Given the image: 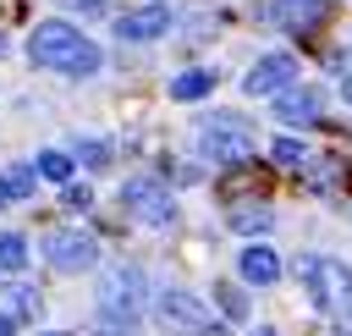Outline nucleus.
Returning a JSON list of instances; mask_svg holds the SVG:
<instances>
[{"instance_id": "nucleus-1", "label": "nucleus", "mask_w": 352, "mask_h": 336, "mask_svg": "<svg viewBox=\"0 0 352 336\" xmlns=\"http://www.w3.org/2000/svg\"><path fill=\"white\" fill-rule=\"evenodd\" d=\"M28 55H33V66H50V72H66V77H94L99 72V50L82 39V28H72L60 17H50L28 33Z\"/></svg>"}, {"instance_id": "nucleus-2", "label": "nucleus", "mask_w": 352, "mask_h": 336, "mask_svg": "<svg viewBox=\"0 0 352 336\" xmlns=\"http://www.w3.org/2000/svg\"><path fill=\"white\" fill-rule=\"evenodd\" d=\"M297 281L319 314H352V270L341 259L308 253V259H297Z\"/></svg>"}, {"instance_id": "nucleus-3", "label": "nucleus", "mask_w": 352, "mask_h": 336, "mask_svg": "<svg viewBox=\"0 0 352 336\" xmlns=\"http://www.w3.org/2000/svg\"><path fill=\"white\" fill-rule=\"evenodd\" d=\"M138 308H143V270L116 264V270L104 275V286H99V314H104L110 330H132Z\"/></svg>"}, {"instance_id": "nucleus-4", "label": "nucleus", "mask_w": 352, "mask_h": 336, "mask_svg": "<svg viewBox=\"0 0 352 336\" xmlns=\"http://www.w3.org/2000/svg\"><path fill=\"white\" fill-rule=\"evenodd\" d=\"M198 149H204V160H214V165H242V160L253 154V132H248L236 116H214V121L198 127Z\"/></svg>"}, {"instance_id": "nucleus-5", "label": "nucleus", "mask_w": 352, "mask_h": 336, "mask_svg": "<svg viewBox=\"0 0 352 336\" xmlns=\"http://www.w3.org/2000/svg\"><path fill=\"white\" fill-rule=\"evenodd\" d=\"M121 209L138 215L143 226H170V220H176V204H170V193H165L154 176H132V182L121 187Z\"/></svg>"}, {"instance_id": "nucleus-6", "label": "nucleus", "mask_w": 352, "mask_h": 336, "mask_svg": "<svg viewBox=\"0 0 352 336\" xmlns=\"http://www.w3.org/2000/svg\"><path fill=\"white\" fill-rule=\"evenodd\" d=\"M44 259H50L55 270L77 275V270H94V259H99V242H94L88 231H72V226H60V231H50V237H44Z\"/></svg>"}, {"instance_id": "nucleus-7", "label": "nucleus", "mask_w": 352, "mask_h": 336, "mask_svg": "<svg viewBox=\"0 0 352 336\" xmlns=\"http://www.w3.org/2000/svg\"><path fill=\"white\" fill-rule=\"evenodd\" d=\"M154 314H160V325L176 330V336H198V330L209 325V308H204L192 292H176V286H165V292L154 297Z\"/></svg>"}, {"instance_id": "nucleus-8", "label": "nucleus", "mask_w": 352, "mask_h": 336, "mask_svg": "<svg viewBox=\"0 0 352 336\" xmlns=\"http://www.w3.org/2000/svg\"><path fill=\"white\" fill-rule=\"evenodd\" d=\"M286 83H297V61L292 55H264V61H253V72H248V94L258 99V94H280Z\"/></svg>"}, {"instance_id": "nucleus-9", "label": "nucleus", "mask_w": 352, "mask_h": 336, "mask_svg": "<svg viewBox=\"0 0 352 336\" xmlns=\"http://www.w3.org/2000/svg\"><path fill=\"white\" fill-rule=\"evenodd\" d=\"M116 33H121V39H138V44H143V39H165V33H170V11H165V6L121 11V17H116Z\"/></svg>"}, {"instance_id": "nucleus-10", "label": "nucleus", "mask_w": 352, "mask_h": 336, "mask_svg": "<svg viewBox=\"0 0 352 336\" xmlns=\"http://www.w3.org/2000/svg\"><path fill=\"white\" fill-rule=\"evenodd\" d=\"M275 116L292 121V127H297V121H302V127L319 121V88H314V83H286V88L275 94Z\"/></svg>"}, {"instance_id": "nucleus-11", "label": "nucleus", "mask_w": 352, "mask_h": 336, "mask_svg": "<svg viewBox=\"0 0 352 336\" xmlns=\"http://www.w3.org/2000/svg\"><path fill=\"white\" fill-rule=\"evenodd\" d=\"M275 17L286 33H314L324 22V0H275Z\"/></svg>"}, {"instance_id": "nucleus-12", "label": "nucleus", "mask_w": 352, "mask_h": 336, "mask_svg": "<svg viewBox=\"0 0 352 336\" xmlns=\"http://www.w3.org/2000/svg\"><path fill=\"white\" fill-rule=\"evenodd\" d=\"M242 281H253V286H270L275 275H280V259H275V248H264V242H253V248H242Z\"/></svg>"}, {"instance_id": "nucleus-13", "label": "nucleus", "mask_w": 352, "mask_h": 336, "mask_svg": "<svg viewBox=\"0 0 352 336\" xmlns=\"http://www.w3.org/2000/svg\"><path fill=\"white\" fill-rule=\"evenodd\" d=\"M231 231H242V237H258V231H270L275 226V209L264 204V198H253V204H231Z\"/></svg>"}, {"instance_id": "nucleus-14", "label": "nucleus", "mask_w": 352, "mask_h": 336, "mask_svg": "<svg viewBox=\"0 0 352 336\" xmlns=\"http://www.w3.org/2000/svg\"><path fill=\"white\" fill-rule=\"evenodd\" d=\"M214 187H220V198H231V204H236V198H242V193H264V171H258V165H248V160H242V165H236V171H231V176H220V182H214Z\"/></svg>"}, {"instance_id": "nucleus-15", "label": "nucleus", "mask_w": 352, "mask_h": 336, "mask_svg": "<svg viewBox=\"0 0 352 336\" xmlns=\"http://www.w3.org/2000/svg\"><path fill=\"white\" fill-rule=\"evenodd\" d=\"M209 88H214V72H198V66L182 72V77H170V99H204Z\"/></svg>"}, {"instance_id": "nucleus-16", "label": "nucleus", "mask_w": 352, "mask_h": 336, "mask_svg": "<svg viewBox=\"0 0 352 336\" xmlns=\"http://www.w3.org/2000/svg\"><path fill=\"white\" fill-rule=\"evenodd\" d=\"M0 187H6V198H33L38 176H33V165H11V171L0 176Z\"/></svg>"}, {"instance_id": "nucleus-17", "label": "nucleus", "mask_w": 352, "mask_h": 336, "mask_svg": "<svg viewBox=\"0 0 352 336\" xmlns=\"http://www.w3.org/2000/svg\"><path fill=\"white\" fill-rule=\"evenodd\" d=\"M77 160H82L88 171H104V165H110V143H104V138H77Z\"/></svg>"}, {"instance_id": "nucleus-18", "label": "nucleus", "mask_w": 352, "mask_h": 336, "mask_svg": "<svg viewBox=\"0 0 352 336\" xmlns=\"http://www.w3.org/2000/svg\"><path fill=\"white\" fill-rule=\"evenodd\" d=\"M270 154H275V165H286V171H302V165H308V149H302L297 138H275Z\"/></svg>"}, {"instance_id": "nucleus-19", "label": "nucleus", "mask_w": 352, "mask_h": 336, "mask_svg": "<svg viewBox=\"0 0 352 336\" xmlns=\"http://www.w3.org/2000/svg\"><path fill=\"white\" fill-rule=\"evenodd\" d=\"M38 176H50V182H72V154L44 149V154H38Z\"/></svg>"}, {"instance_id": "nucleus-20", "label": "nucleus", "mask_w": 352, "mask_h": 336, "mask_svg": "<svg viewBox=\"0 0 352 336\" xmlns=\"http://www.w3.org/2000/svg\"><path fill=\"white\" fill-rule=\"evenodd\" d=\"M28 264V242L11 231V237H0V270H22Z\"/></svg>"}, {"instance_id": "nucleus-21", "label": "nucleus", "mask_w": 352, "mask_h": 336, "mask_svg": "<svg viewBox=\"0 0 352 336\" xmlns=\"http://www.w3.org/2000/svg\"><path fill=\"white\" fill-rule=\"evenodd\" d=\"M214 303H220L231 319H248V297H242V286H214Z\"/></svg>"}, {"instance_id": "nucleus-22", "label": "nucleus", "mask_w": 352, "mask_h": 336, "mask_svg": "<svg viewBox=\"0 0 352 336\" xmlns=\"http://www.w3.org/2000/svg\"><path fill=\"white\" fill-rule=\"evenodd\" d=\"M11 314H38V292L33 286H11Z\"/></svg>"}, {"instance_id": "nucleus-23", "label": "nucleus", "mask_w": 352, "mask_h": 336, "mask_svg": "<svg viewBox=\"0 0 352 336\" xmlns=\"http://www.w3.org/2000/svg\"><path fill=\"white\" fill-rule=\"evenodd\" d=\"M88 204H94V193L77 187V182H66V209H88Z\"/></svg>"}, {"instance_id": "nucleus-24", "label": "nucleus", "mask_w": 352, "mask_h": 336, "mask_svg": "<svg viewBox=\"0 0 352 336\" xmlns=\"http://www.w3.org/2000/svg\"><path fill=\"white\" fill-rule=\"evenodd\" d=\"M16 330V314H0V336H11Z\"/></svg>"}, {"instance_id": "nucleus-25", "label": "nucleus", "mask_w": 352, "mask_h": 336, "mask_svg": "<svg viewBox=\"0 0 352 336\" xmlns=\"http://www.w3.org/2000/svg\"><path fill=\"white\" fill-rule=\"evenodd\" d=\"M198 336H231V330H226V325H204Z\"/></svg>"}, {"instance_id": "nucleus-26", "label": "nucleus", "mask_w": 352, "mask_h": 336, "mask_svg": "<svg viewBox=\"0 0 352 336\" xmlns=\"http://www.w3.org/2000/svg\"><path fill=\"white\" fill-rule=\"evenodd\" d=\"M341 99H346V105H352V72H346V77H341Z\"/></svg>"}, {"instance_id": "nucleus-27", "label": "nucleus", "mask_w": 352, "mask_h": 336, "mask_svg": "<svg viewBox=\"0 0 352 336\" xmlns=\"http://www.w3.org/2000/svg\"><path fill=\"white\" fill-rule=\"evenodd\" d=\"M66 6H82V11H99L104 0H66Z\"/></svg>"}, {"instance_id": "nucleus-28", "label": "nucleus", "mask_w": 352, "mask_h": 336, "mask_svg": "<svg viewBox=\"0 0 352 336\" xmlns=\"http://www.w3.org/2000/svg\"><path fill=\"white\" fill-rule=\"evenodd\" d=\"M341 182H346V193H352V165H346V171H341Z\"/></svg>"}, {"instance_id": "nucleus-29", "label": "nucleus", "mask_w": 352, "mask_h": 336, "mask_svg": "<svg viewBox=\"0 0 352 336\" xmlns=\"http://www.w3.org/2000/svg\"><path fill=\"white\" fill-rule=\"evenodd\" d=\"M0 204H6V187H0Z\"/></svg>"}, {"instance_id": "nucleus-30", "label": "nucleus", "mask_w": 352, "mask_h": 336, "mask_svg": "<svg viewBox=\"0 0 352 336\" xmlns=\"http://www.w3.org/2000/svg\"><path fill=\"white\" fill-rule=\"evenodd\" d=\"M258 336H275V330H258Z\"/></svg>"}, {"instance_id": "nucleus-31", "label": "nucleus", "mask_w": 352, "mask_h": 336, "mask_svg": "<svg viewBox=\"0 0 352 336\" xmlns=\"http://www.w3.org/2000/svg\"><path fill=\"white\" fill-rule=\"evenodd\" d=\"M341 336H352V330H341Z\"/></svg>"}, {"instance_id": "nucleus-32", "label": "nucleus", "mask_w": 352, "mask_h": 336, "mask_svg": "<svg viewBox=\"0 0 352 336\" xmlns=\"http://www.w3.org/2000/svg\"><path fill=\"white\" fill-rule=\"evenodd\" d=\"M0 50H6V44H0Z\"/></svg>"}]
</instances>
